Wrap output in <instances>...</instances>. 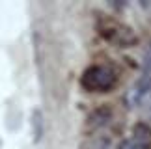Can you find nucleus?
Returning a JSON list of instances; mask_svg holds the SVG:
<instances>
[{"label":"nucleus","mask_w":151,"mask_h":149,"mask_svg":"<svg viewBox=\"0 0 151 149\" xmlns=\"http://www.w3.org/2000/svg\"><path fill=\"white\" fill-rule=\"evenodd\" d=\"M151 95V74H144V77L134 82V86L127 91L125 95V102L129 108H136V106H142L144 102L149 99Z\"/></svg>","instance_id":"nucleus-3"},{"label":"nucleus","mask_w":151,"mask_h":149,"mask_svg":"<svg viewBox=\"0 0 151 149\" xmlns=\"http://www.w3.org/2000/svg\"><path fill=\"white\" fill-rule=\"evenodd\" d=\"M108 121H112V108L108 105H103L90 114L88 127L90 129H103L104 125H108Z\"/></svg>","instance_id":"nucleus-4"},{"label":"nucleus","mask_w":151,"mask_h":149,"mask_svg":"<svg viewBox=\"0 0 151 149\" xmlns=\"http://www.w3.org/2000/svg\"><path fill=\"white\" fill-rule=\"evenodd\" d=\"M118 77L108 65H90L80 77V86L90 93H106L116 86Z\"/></svg>","instance_id":"nucleus-1"},{"label":"nucleus","mask_w":151,"mask_h":149,"mask_svg":"<svg viewBox=\"0 0 151 149\" xmlns=\"http://www.w3.org/2000/svg\"><path fill=\"white\" fill-rule=\"evenodd\" d=\"M118 149H140V147H138V145H136L131 138H127V140H123V142L119 144V147H118Z\"/></svg>","instance_id":"nucleus-8"},{"label":"nucleus","mask_w":151,"mask_h":149,"mask_svg":"<svg viewBox=\"0 0 151 149\" xmlns=\"http://www.w3.org/2000/svg\"><path fill=\"white\" fill-rule=\"evenodd\" d=\"M144 69H146V73H147V74L151 73V45L147 47L146 56H144Z\"/></svg>","instance_id":"nucleus-7"},{"label":"nucleus","mask_w":151,"mask_h":149,"mask_svg":"<svg viewBox=\"0 0 151 149\" xmlns=\"http://www.w3.org/2000/svg\"><path fill=\"white\" fill-rule=\"evenodd\" d=\"M131 140L140 149H149L151 147V127L146 123H136L132 127V138Z\"/></svg>","instance_id":"nucleus-5"},{"label":"nucleus","mask_w":151,"mask_h":149,"mask_svg":"<svg viewBox=\"0 0 151 149\" xmlns=\"http://www.w3.org/2000/svg\"><path fill=\"white\" fill-rule=\"evenodd\" d=\"M101 36L112 45H118V47H132L138 41L132 28L121 24V22H108V24L101 26Z\"/></svg>","instance_id":"nucleus-2"},{"label":"nucleus","mask_w":151,"mask_h":149,"mask_svg":"<svg viewBox=\"0 0 151 149\" xmlns=\"http://www.w3.org/2000/svg\"><path fill=\"white\" fill-rule=\"evenodd\" d=\"M32 127H34V140H41V134H43V116L39 110H34L32 114Z\"/></svg>","instance_id":"nucleus-6"}]
</instances>
